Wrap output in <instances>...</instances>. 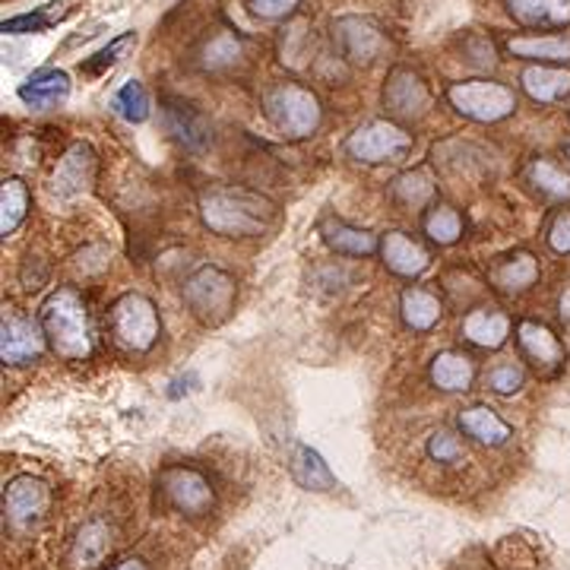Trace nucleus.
I'll return each mask as SVG.
<instances>
[{"label":"nucleus","instance_id":"obj_1","mask_svg":"<svg viewBox=\"0 0 570 570\" xmlns=\"http://www.w3.org/2000/svg\"><path fill=\"white\" fill-rule=\"evenodd\" d=\"M197 209L200 222L219 238H260L279 222V207L266 194L238 184H209Z\"/></svg>","mask_w":570,"mask_h":570},{"label":"nucleus","instance_id":"obj_2","mask_svg":"<svg viewBox=\"0 0 570 570\" xmlns=\"http://www.w3.org/2000/svg\"><path fill=\"white\" fill-rule=\"evenodd\" d=\"M42 330L48 337V349L64 362H86L96 352V333L86 298L74 285H61L39 308Z\"/></svg>","mask_w":570,"mask_h":570},{"label":"nucleus","instance_id":"obj_3","mask_svg":"<svg viewBox=\"0 0 570 570\" xmlns=\"http://www.w3.org/2000/svg\"><path fill=\"white\" fill-rule=\"evenodd\" d=\"M263 114L285 140H305L324 121L320 99L302 83H273L263 92Z\"/></svg>","mask_w":570,"mask_h":570},{"label":"nucleus","instance_id":"obj_4","mask_svg":"<svg viewBox=\"0 0 570 570\" xmlns=\"http://www.w3.org/2000/svg\"><path fill=\"white\" fill-rule=\"evenodd\" d=\"M182 295L184 305L204 327H222L234 311L238 283L229 270H222L216 263H204L184 279Z\"/></svg>","mask_w":570,"mask_h":570},{"label":"nucleus","instance_id":"obj_5","mask_svg":"<svg viewBox=\"0 0 570 570\" xmlns=\"http://www.w3.org/2000/svg\"><path fill=\"white\" fill-rule=\"evenodd\" d=\"M447 102L475 124H497L517 111V92L497 79H460L447 89Z\"/></svg>","mask_w":570,"mask_h":570},{"label":"nucleus","instance_id":"obj_6","mask_svg":"<svg viewBox=\"0 0 570 570\" xmlns=\"http://www.w3.org/2000/svg\"><path fill=\"white\" fill-rule=\"evenodd\" d=\"M111 337L121 349H128L133 355L150 352L158 342L162 333V320H158L156 305L140 295V292H124L114 305H111Z\"/></svg>","mask_w":570,"mask_h":570},{"label":"nucleus","instance_id":"obj_7","mask_svg":"<svg viewBox=\"0 0 570 570\" xmlns=\"http://www.w3.org/2000/svg\"><path fill=\"white\" fill-rule=\"evenodd\" d=\"M413 153V133L396 121H368L346 136V156L362 165L399 162Z\"/></svg>","mask_w":570,"mask_h":570},{"label":"nucleus","instance_id":"obj_8","mask_svg":"<svg viewBox=\"0 0 570 570\" xmlns=\"http://www.w3.org/2000/svg\"><path fill=\"white\" fill-rule=\"evenodd\" d=\"M52 511V489L35 475H17L3 485V519L13 533L39 529Z\"/></svg>","mask_w":570,"mask_h":570},{"label":"nucleus","instance_id":"obj_9","mask_svg":"<svg viewBox=\"0 0 570 570\" xmlns=\"http://www.w3.org/2000/svg\"><path fill=\"white\" fill-rule=\"evenodd\" d=\"M48 349V337L39 317H29L20 308H3L0 320V359L10 368L39 362Z\"/></svg>","mask_w":570,"mask_h":570},{"label":"nucleus","instance_id":"obj_10","mask_svg":"<svg viewBox=\"0 0 570 570\" xmlns=\"http://www.w3.org/2000/svg\"><path fill=\"white\" fill-rule=\"evenodd\" d=\"M381 99H384L390 121H396V124H418L431 111V92H428L425 79L409 67L390 70Z\"/></svg>","mask_w":570,"mask_h":570},{"label":"nucleus","instance_id":"obj_11","mask_svg":"<svg viewBox=\"0 0 570 570\" xmlns=\"http://www.w3.org/2000/svg\"><path fill=\"white\" fill-rule=\"evenodd\" d=\"M333 45L342 61L368 67L387 52V32L371 17H339L333 23Z\"/></svg>","mask_w":570,"mask_h":570},{"label":"nucleus","instance_id":"obj_12","mask_svg":"<svg viewBox=\"0 0 570 570\" xmlns=\"http://www.w3.org/2000/svg\"><path fill=\"white\" fill-rule=\"evenodd\" d=\"M158 489L175 511L187 517H204L216 504V492L204 472L190 467H165L158 472Z\"/></svg>","mask_w":570,"mask_h":570},{"label":"nucleus","instance_id":"obj_13","mask_svg":"<svg viewBox=\"0 0 570 570\" xmlns=\"http://www.w3.org/2000/svg\"><path fill=\"white\" fill-rule=\"evenodd\" d=\"M96 168H99L96 150L89 143L77 140V143H70L64 150V156L57 158V168H54L52 175V190L61 200L83 197L92 187V182H96Z\"/></svg>","mask_w":570,"mask_h":570},{"label":"nucleus","instance_id":"obj_14","mask_svg":"<svg viewBox=\"0 0 570 570\" xmlns=\"http://www.w3.org/2000/svg\"><path fill=\"white\" fill-rule=\"evenodd\" d=\"M162 124L168 130V136L178 146L190 150V153H204L209 143H212V124H209V118L200 108H194V105L184 102V99H165L162 102Z\"/></svg>","mask_w":570,"mask_h":570},{"label":"nucleus","instance_id":"obj_15","mask_svg":"<svg viewBox=\"0 0 570 570\" xmlns=\"http://www.w3.org/2000/svg\"><path fill=\"white\" fill-rule=\"evenodd\" d=\"M517 346L523 359L533 364L542 374H555L568 362V349L564 342L555 337L551 327H545L539 320H519L517 324Z\"/></svg>","mask_w":570,"mask_h":570},{"label":"nucleus","instance_id":"obj_16","mask_svg":"<svg viewBox=\"0 0 570 570\" xmlns=\"http://www.w3.org/2000/svg\"><path fill=\"white\" fill-rule=\"evenodd\" d=\"M381 260L390 273L403 276V279H418L421 273H428L431 266V254L421 241H415L413 234L406 232H387L381 238Z\"/></svg>","mask_w":570,"mask_h":570},{"label":"nucleus","instance_id":"obj_17","mask_svg":"<svg viewBox=\"0 0 570 570\" xmlns=\"http://www.w3.org/2000/svg\"><path fill=\"white\" fill-rule=\"evenodd\" d=\"M511 330H514V320L501 308L482 305V308H475V311H469L463 317V339L472 342L475 349H489V352L501 349L511 339Z\"/></svg>","mask_w":570,"mask_h":570},{"label":"nucleus","instance_id":"obj_18","mask_svg":"<svg viewBox=\"0 0 570 570\" xmlns=\"http://www.w3.org/2000/svg\"><path fill=\"white\" fill-rule=\"evenodd\" d=\"M519 86L533 102H564L570 96V70L564 64H529L519 74Z\"/></svg>","mask_w":570,"mask_h":570},{"label":"nucleus","instance_id":"obj_19","mask_svg":"<svg viewBox=\"0 0 570 570\" xmlns=\"http://www.w3.org/2000/svg\"><path fill=\"white\" fill-rule=\"evenodd\" d=\"M317 232L324 238V244L333 251V254H342V257H371L381 251V241L377 234H371L368 229H359V226H349L342 219H324L317 226Z\"/></svg>","mask_w":570,"mask_h":570},{"label":"nucleus","instance_id":"obj_20","mask_svg":"<svg viewBox=\"0 0 570 570\" xmlns=\"http://www.w3.org/2000/svg\"><path fill=\"white\" fill-rule=\"evenodd\" d=\"M489 279L501 295H523L539 283V260L529 251H514L494 263Z\"/></svg>","mask_w":570,"mask_h":570},{"label":"nucleus","instance_id":"obj_21","mask_svg":"<svg viewBox=\"0 0 570 570\" xmlns=\"http://www.w3.org/2000/svg\"><path fill=\"white\" fill-rule=\"evenodd\" d=\"M70 86H74L70 74H64V70H39L26 83H20L17 96H20V102L35 108V111H48V108L67 102Z\"/></svg>","mask_w":570,"mask_h":570},{"label":"nucleus","instance_id":"obj_22","mask_svg":"<svg viewBox=\"0 0 570 570\" xmlns=\"http://www.w3.org/2000/svg\"><path fill=\"white\" fill-rule=\"evenodd\" d=\"M288 472L292 479L305 489V492H333L339 482L333 469L327 467V460L308 447V443H295L288 453Z\"/></svg>","mask_w":570,"mask_h":570},{"label":"nucleus","instance_id":"obj_23","mask_svg":"<svg viewBox=\"0 0 570 570\" xmlns=\"http://www.w3.org/2000/svg\"><path fill=\"white\" fill-rule=\"evenodd\" d=\"M399 314H403V324H406L413 333H431V330L441 324L443 305L431 288L409 285V288H403V295H399Z\"/></svg>","mask_w":570,"mask_h":570},{"label":"nucleus","instance_id":"obj_24","mask_svg":"<svg viewBox=\"0 0 570 570\" xmlns=\"http://www.w3.org/2000/svg\"><path fill=\"white\" fill-rule=\"evenodd\" d=\"M504 7L526 29L570 26V0H504Z\"/></svg>","mask_w":570,"mask_h":570},{"label":"nucleus","instance_id":"obj_25","mask_svg":"<svg viewBox=\"0 0 570 570\" xmlns=\"http://www.w3.org/2000/svg\"><path fill=\"white\" fill-rule=\"evenodd\" d=\"M457 421H460V431L482 447H504L514 438V428L489 406H469Z\"/></svg>","mask_w":570,"mask_h":570},{"label":"nucleus","instance_id":"obj_26","mask_svg":"<svg viewBox=\"0 0 570 570\" xmlns=\"http://www.w3.org/2000/svg\"><path fill=\"white\" fill-rule=\"evenodd\" d=\"M475 381V362L467 352L447 349L431 359V384L443 393H467Z\"/></svg>","mask_w":570,"mask_h":570},{"label":"nucleus","instance_id":"obj_27","mask_svg":"<svg viewBox=\"0 0 570 570\" xmlns=\"http://www.w3.org/2000/svg\"><path fill=\"white\" fill-rule=\"evenodd\" d=\"M241 57H244V39L234 29H219L200 45L197 64H200V70L222 74V70H232Z\"/></svg>","mask_w":570,"mask_h":570},{"label":"nucleus","instance_id":"obj_28","mask_svg":"<svg viewBox=\"0 0 570 570\" xmlns=\"http://www.w3.org/2000/svg\"><path fill=\"white\" fill-rule=\"evenodd\" d=\"M507 52L536 64H568L570 35H514L507 42Z\"/></svg>","mask_w":570,"mask_h":570},{"label":"nucleus","instance_id":"obj_29","mask_svg":"<svg viewBox=\"0 0 570 570\" xmlns=\"http://www.w3.org/2000/svg\"><path fill=\"white\" fill-rule=\"evenodd\" d=\"M74 3H77V0H52V3L39 7L35 13H20V17L3 20V23H0V32H3V35H39V32H45V29L64 23V20L74 13Z\"/></svg>","mask_w":570,"mask_h":570},{"label":"nucleus","instance_id":"obj_30","mask_svg":"<svg viewBox=\"0 0 570 570\" xmlns=\"http://www.w3.org/2000/svg\"><path fill=\"white\" fill-rule=\"evenodd\" d=\"M111 548V533L102 519H89L77 533V539L70 545V564L74 570H92Z\"/></svg>","mask_w":570,"mask_h":570},{"label":"nucleus","instance_id":"obj_31","mask_svg":"<svg viewBox=\"0 0 570 570\" xmlns=\"http://www.w3.org/2000/svg\"><path fill=\"white\" fill-rule=\"evenodd\" d=\"M529 184L551 204H570V172L555 158H533L526 168Z\"/></svg>","mask_w":570,"mask_h":570},{"label":"nucleus","instance_id":"obj_32","mask_svg":"<svg viewBox=\"0 0 570 570\" xmlns=\"http://www.w3.org/2000/svg\"><path fill=\"white\" fill-rule=\"evenodd\" d=\"M390 194L399 207L425 209L435 204L438 187H435V178L428 175V168H413V172L399 175L396 182L390 184Z\"/></svg>","mask_w":570,"mask_h":570},{"label":"nucleus","instance_id":"obj_33","mask_svg":"<svg viewBox=\"0 0 570 570\" xmlns=\"http://www.w3.org/2000/svg\"><path fill=\"white\" fill-rule=\"evenodd\" d=\"M29 212V187L23 178H3L0 184V234H13Z\"/></svg>","mask_w":570,"mask_h":570},{"label":"nucleus","instance_id":"obj_34","mask_svg":"<svg viewBox=\"0 0 570 570\" xmlns=\"http://www.w3.org/2000/svg\"><path fill=\"white\" fill-rule=\"evenodd\" d=\"M111 108H114V114L124 118L128 124H143V121H150V114H153L150 89H146L140 79H128V83L114 92Z\"/></svg>","mask_w":570,"mask_h":570},{"label":"nucleus","instance_id":"obj_35","mask_svg":"<svg viewBox=\"0 0 570 570\" xmlns=\"http://www.w3.org/2000/svg\"><path fill=\"white\" fill-rule=\"evenodd\" d=\"M425 234L438 244V248H450L463 238V216L447 204H435L431 212L425 216Z\"/></svg>","mask_w":570,"mask_h":570},{"label":"nucleus","instance_id":"obj_36","mask_svg":"<svg viewBox=\"0 0 570 570\" xmlns=\"http://www.w3.org/2000/svg\"><path fill=\"white\" fill-rule=\"evenodd\" d=\"M130 48H136V32H124V35L111 39L102 52H96L92 57H86V61L79 64V74H86V77H102L105 70H111Z\"/></svg>","mask_w":570,"mask_h":570},{"label":"nucleus","instance_id":"obj_37","mask_svg":"<svg viewBox=\"0 0 570 570\" xmlns=\"http://www.w3.org/2000/svg\"><path fill=\"white\" fill-rule=\"evenodd\" d=\"M428 457H431L435 463H441V467H453V463L463 460V443H460V438H457L453 431L438 428V431L428 438Z\"/></svg>","mask_w":570,"mask_h":570},{"label":"nucleus","instance_id":"obj_38","mask_svg":"<svg viewBox=\"0 0 570 570\" xmlns=\"http://www.w3.org/2000/svg\"><path fill=\"white\" fill-rule=\"evenodd\" d=\"M489 387L497 393V396H514V393H519V390L526 387V371L519 368V364H494L492 371H489Z\"/></svg>","mask_w":570,"mask_h":570},{"label":"nucleus","instance_id":"obj_39","mask_svg":"<svg viewBox=\"0 0 570 570\" xmlns=\"http://www.w3.org/2000/svg\"><path fill=\"white\" fill-rule=\"evenodd\" d=\"M248 7L260 20H285L302 7V0H248Z\"/></svg>","mask_w":570,"mask_h":570},{"label":"nucleus","instance_id":"obj_40","mask_svg":"<svg viewBox=\"0 0 570 570\" xmlns=\"http://www.w3.org/2000/svg\"><path fill=\"white\" fill-rule=\"evenodd\" d=\"M548 248L555 254H570V209H561L548 226Z\"/></svg>","mask_w":570,"mask_h":570},{"label":"nucleus","instance_id":"obj_41","mask_svg":"<svg viewBox=\"0 0 570 570\" xmlns=\"http://www.w3.org/2000/svg\"><path fill=\"white\" fill-rule=\"evenodd\" d=\"M558 314H561V320H568L570 324V285H564V292H561V298H558Z\"/></svg>","mask_w":570,"mask_h":570},{"label":"nucleus","instance_id":"obj_42","mask_svg":"<svg viewBox=\"0 0 570 570\" xmlns=\"http://www.w3.org/2000/svg\"><path fill=\"white\" fill-rule=\"evenodd\" d=\"M111 570H150L140 558H128V561H121V564H114Z\"/></svg>","mask_w":570,"mask_h":570},{"label":"nucleus","instance_id":"obj_43","mask_svg":"<svg viewBox=\"0 0 570 570\" xmlns=\"http://www.w3.org/2000/svg\"><path fill=\"white\" fill-rule=\"evenodd\" d=\"M564 156L570 158V140H568V143H564Z\"/></svg>","mask_w":570,"mask_h":570}]
</instances>
